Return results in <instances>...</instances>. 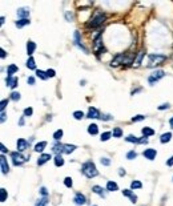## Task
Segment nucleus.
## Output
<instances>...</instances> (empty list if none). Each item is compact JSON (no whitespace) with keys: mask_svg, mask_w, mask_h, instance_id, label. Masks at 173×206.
<instances>
[{"mask_svg":"<svg viewBox=\"0 0 173 206\" xmlns=\"http://www.w3.org/2000/svg\"><path fill=\"white\" fill-rule=\"evenodd\" d=\"M55 165H56V166H63V165H64V160H63L61 156L55 157Z\"/></svg>","mask_w":173,"mask_h":206,"instance_id":"obj_28","label":"nucleus"},{"mask_svg":"<svg viewBox=\"0 0 173 206\" xmlns=\"http://www.w3.org/2000/svg\"><path fill=\"white\" fill-rule=\"evenodd\" d=\"M7 197H8V193H7V190H5V189H2V190H0V201H2V202H5Z\"/></svg>","mask_w":173,"mask_h":206,"instance_id":"obj_30","label":"nucleus"},{"mask_svg":"<svg viewBox=\"0 0 173 206\" xmlns=\"http://www.w3.org/2000/svg\"><path fill=\"white\" fill-rule=\"evenodd\" d=\"M141 186H142V183L140 181H133L131 183V189H141Z\"/></svg>","mask_w":173,"mask_h":206,"instance_id":"obj_35","label":"nucleus"},{"mask_svg":"<svg viewBox=\"0 0 173 206\" xmlns=\"http://www.w3.org/2000/svg\"><path fill=\"white\" fill-rule=\"evenodd\" d=\"M4 57H5V51L2 49V59H4Z\"/></svg>","mask_w":173,"mask_h":206,"instance_id":"obj_59","label":"nucleus"},{"mask_svg":"<svg viewBox=\"0 0 173 206\" xmlns=\"http://www.w3.org/2000/svg\"><path fill=\"white\" fill-rule=\"evenodd\" d=\"M64 185L67 186V187H72V185H73L72 178H71V177H65V179H64Z\"/></svg>","mask_w":173,"mask_h":206,"instance_id":"obj_39","label":"nucleus"},{"mask_svg":"<svg viewBox=\"0 0 173 206\" xmlns=\"http://www.w3.org/2000/svg\"><path fill=\"white\" fill-rule=\"evenodd\" d=\"M73 202H75V205H77V206H81V205H84L87 202V198L81 193H76L75 198H73Z\"/></svg>","mask_w":173,"mask_h":206,"instance_id":"obj_7","label":"nucleus"},{"mask_svg":"<svg viewBox=\"0 0 173 206\" xmlns=\"http://www.w3.org/2000/svg\"><path fill=\"white\" fill-rule=\"evenodd\" d=\"M11 100L19 101L20 100V93H19V92H12V93H11Z\"/></svg>","mask_w":173,"mask_h":206,"instance_id":"obj_36","label":"nucleus"},{"mask_svg":"<svg viewBox=\"0 0 173 206\" xmlns=\"http://www.w3.org/2000/svg\"><path fill=\"white\" fill-rule=\"evenodd\" d=\"M28 83L31 84V85H34V84H35V79H34V77H28Z\"/></svg>","mask_w":173,"mask_h":206,"instance_id":"obj_53","label":"nucleus"},{"mask_svg":"<svg viewBox=\"0 0 173 206\" xmlns=\"http://www.w3.org/2000/svg\"><path fill=\"white\" fill-rule=\"evenodd\" d=\"M119 176H120V177L125 176V169H123V168H120V169H119Z\"/></svg>","mask_w":173,"mask_h":206,"instance_id":"obj_51","label":"nucleus"},{"mask_svg":"<svg viewBox=\"0 0 173 206\" xmlns=\"http://www.w3.org/2000/svg\"><path fill=\"white\" fill-rule=\"evenodd\" d=\"M36 76L40 77L41 80H47V79H48V76H47V72H43V71H40V69H38V71H36Z\"/></svg>","mask_w":173,"mask_h":206,"instance_id":"obj_29","label":"nucleus"},{"mask_svg":"<svg viewBox=\"0 0 173 206\" xmlns=\"http://www.w3.org/2000/svg\"><path fill=\"white\" fill-rule=\"evenodd\" d=\"M136 157H137V153H136L135 150H131V152L127 153V158H128V160H135Z\"/></svg>","mask_w":173,"mask_h":206,"instance_id":"obj_37","label":"nucleus"},{"mask_svg":"<svg viewBox=\"0 0 173 206\" xmlns=\"http://www.w3.org/2000/svg\"><path fill=\"white\" fill-rule=\"evenodd\" d=\"M0 146H2V153H3V154H4L5 152H8V149H7V148H5V146H4V145H3V144H2V145H0Z\"/></svg>","mask_w":173,"mask_h":206,"instance_id":"obj_56","label":"nucleus"},{"mask_svg":"<svg viewBox=\"0 0 173 206\" xmlns=\"http://www.w3.org/2000/svg\"><path fill=\"white\" fill-rule=\"evenodd\" d=\"M47 146V142L45 141H41V142H38V144L35 145V152H38V153H41L44 148Z\"/></svg>","mask_w":173,"mask_h":206,"instance_id":"obj_20","label":"nucleus"},{"mask_svg":"<svg viewBox=\"0 0 173 206\" xmlns=\"http://www.w3.org/2000/svg\"><path fill=\"white\" fill-rule=\"evenodd\" d=\"M88 119H100V112L95 108V106H91L89 110H88Z\"/></svg>","mask_w":173,"mask_h":206,"instance_id":"obj_10","label":"nucleus"},{"mask_svg":"<svg viewBox=\"0 0 173 206\" xmlns=\"http://www.w3.org/2000/svg\"><path fill=\"white\" fill-rule=\"evenodd\" d=\"M112 137V133H111V132H104V133H103L101 134V141H108V140L109 138H111Z\"/></svg>","mask_w":173,"mask_h":206,"instance_id":"obj_32","label":"nucleus"},{"mask_svg":"<svg viewBox=\"0 0 173 206\" xmlns=\"http://www.w3.org/2000/svg\"><path fill=\"white\" fill-rule=\"evenodd\" d=\"M125 140H127L128 142H133V144H139V138H137V137H135V136H128V137L125 138Z\"/></svg>","mask_w":173,"mask_h":206,"instance_id":"obj_38","label":"nucleus"},{"mask_svg":"<svg viewBox=\"0 0 173 206\" xmlns=\"http://www.w3.org/2000/svg\"><path fill=\"white\" fill-rule=\"evenodd\" d=\"M129 198H131V201H132V202H133V204H135V202H136V201H137V197H136V196H135V194H132V196H131Z\"/></svg>","mask_w":173,"mask_h":206,"instance_id":"obj_55","label":"nucleus"},{"mask_svg":"<svg viewBox=\"0 0 173 206\" xmlns=\"http://www.w3.org/2000/svg\"><path fill=\"white\" fill-rule=\"evenodd\" d=\"M5 84H7V87H9V88H16L17 87V84H19V80H17V77H13V76H7V79H5Z\"/></svg>","mask_w":173,"mask_h":206,"instance_id":"obj_6","label":"nucleus"},{"mask_svg":"<svg viewBox=\"0 0 173 206\" xmlns=\"http://www.w3.org/2000/svg\"><path fill=\"white\" fill-rule=\"evenodd\" d=\"M20 125H23L24 124V119H23V117H21V119H20V123H19Z\"/></svg>","mask_w":173,"mask_h":206,"instance_id":"obj_60","label":"nucleus"},{"mask_svg":"<svg viewBox=\"0 0 173 206\" xmlns=\"http://www.w3.org/2000/svg\"><path fill=\"white\" fill-rule=\"evenodd\" d=\"M11 158H12L13 165H16V166H20V165L25 161V158L23 157V154H21L20 152H13V153H11Z\"/></svg>","mask_w":173,"mask_h":206,"instance_id":"obj_5","label":"nucleus"},{"mask_svg":"<svg viewBox=\"0 0 173 206\" xmlns=\"http://www.w3.org/2000/svg\"><path fill=\"white\" fill-rule=\"evenodd\" d=\"M100 162L104 165V166H109V165H111V160H109V158H106V157H104V158H101V160H100Z\"/></svg>","mask_w":173,"mask_h":206,"instance_id":"obj_40","label":"nucleus"},{"mask_svg":"<svg viewBox=\"0 0 173 206\" xmlns=\"http://www.w3.org/2000/svg\"><path fill=\"white\" fill-rule=\"evenodd\" d=\"M47 205H48V197H43L41 200H39L38 204H36V206H47Z\"/></svg>","mask_w":173,"mask_h":206,"instance_id":"obj_31","label":"nucleus"},{"mask_svg":"<svg viewBox=\"0 0 173 206\" xmlns=\"http://www.w3.org/2000/svg\"><path fill=\"white\" fill-rule=\"evenodd\" d=\"M100 119H101V120H104V121H108V120H111V119H112V116H109V115H104V116H101Z\"/></svg>","mask_w":173,"mask_h":206,"instance_id":"obj_49","label":"nucleus"},{"mask_svg":"<svg viewBox=\"0 0 173 206\" xmlns=\"http://www.w3.org/2000/svg\"><path fill=\"white\" fill-rule=\"evenodd\" d=\"M92 192H95L96 194H99V196H101V197H105V190L103 189L101 186H99V185L92 187Z\"/></svg>","mask_w":173,"mask_h":206,"instance_id":"obj_17","label":"nucleus"},{"mask_svg":"<svg viewBox=\"0 0 173 206\" xmlns=\"http://www.w3.org/2000/svg\"><path fill=\"white\" fill-rule=\"evenodd\" d=\"M142 57H144V53H142V52H140V53H139V56H137V60H136V65H137V67H139L140 64H141V60H142Z\"/></svg>","mask_w":173,"mask_h":206,"instance_id":"obj_43","label":"nucleus"},{"mask_svg":"<svg viewBox=\"0 0 173 206\" xmlns=\"http://www.w3.org/2000/svg\"><path fill=\"white\" fill-rule=\"evenodd\" d=\"M7 105H8V100H2V102H0V109H2V112H4Z\"/></svg>","mask_w":173,"mask_h":206,"instance_id":"obj_42","label":"nucleus"},{"mask_svg":"<svg viewBox=\"0 0 173 206\" xmlns=\"http://www.w3.org/2000/svg\"><path fill=\"white\" fill-rule=\"evenodd\" d=\"M132 190L131 189H125V190H123V196H127V197H131L132 196Z\"/></svg>","mask_w":173,"mask_h":206,"instance_id":"obj_45","label":"nucleus"},{"mask_svg":"<svg viewBox=\"0 0 173 206\" xmlns=\"http://www.w3.org/2000/svg\"><path fill=\"white\" fill-rule=\"evenodd\" d=\"M144 119H145V117L142 116V115H137V116L132 117V121H133V123H137V121H142Z\"/></svg>","mask_w":173,"mask_h":206,"instance_id":"obj_41","label":"nucleus"},{"mask_svg":"<svg viewBox=\"0 0 173 206\" xmlns=\"http://www.w3.org/2000/svg\"><path fill=\"white\" fill-rule=\"evenodd\" d=\"M17 71H19V68H17L16 67V65H9V67H8V69H7V73H8V76H12L13 75V73H16Z\"/></svg>","mask_w":173,"mask_h":206,"instance_id":"obj_25","label":"nucleus"},{"mask_svg":"<svg viewBox=\"0 0 173 206\" xmlns=\"http://www.w3.org/2000/svg\"><path fill=\"white\" fill-rule=\"evenodd\" d=\"M104 20H105V15L103 13V12H96V13H95V16L89 20V23H88L87 25H88V27L95 28V27L101 25L103 23H104Z\"/></svg>","mask_w":173,"mask_h":206,"instance_id":"obj_3","label":"nucleus"},{"mask_svg":"<svg viewBox=\"0 0 173 206\" xmlns=\"http://www.w3.org/2000/svg\"><path fill=\"white\" fill-rule=\"evenodd\" d=\"M75 149H76L75 145H69V144L64 145V153H67V154H71L72 152H75Z\"/></svg>","mask_w":173,"mask_h":206,"instance_id":"obj_24","label":"nucleus"},{"mask_svg":"<svg viewBox=\"0 0 173 206\" xmlns=\"http://www.w3.org/2000/svg\"><path fill=\"white\" fill-rule=\"evenodd\" d=\"M169 125H171V128H172V129H173V117H172V119H171V120H169Z\"/></svg>","mask_w":173,"mask_h":206,"instance_id":"obj_58","label":"nucleus"},{"mask_svg":"<svg viewBox=\"0 0 173 206\" xmlns=\"http://www.w3.org/2000/svg\"><path fill=\"white\" fill-rule=\"evenodd\" d=\"M63 137V130L61 129H59V130H56L53 133V138H55V141H59V140H60Z\"/></svg>","mask_w":173,"mask_h":206,"instance_id":"obj_34","label":"nucleus"},{"mask_svg":"<svg viewBox=\"0 0 173 206\" xmlns=\"http://www.w3.org/2000/svg\"><path fill=\"white\" fill-rule=\"evenodd\" d=\"M53 153H56V156H60L61 153H64V145L61 144L53 145Z\"/></svg>","mask_w":173,"mask_h":206,"instance_id":"obj_18","label":"nucleus"},{"mask_svg":"<svg viewBox=\"0 0 173 206\" xmlns=\"http://www.w3.org/2000/svg\"><path fill=\"white\" fill-rule=\"evenodd\" d=\"M27 68H29V69H35V68H36V64H35L34 57H29L28 60H27Z\"/></svg>","mask_w":173,"mask_h":206,"instance_id":"obj_27","label":"nucleus"},{"mask_svg":"<svg viewBox=\"0 0 173 206\" xmlns=\"http://www.w3.org/2000/svg\"><path fill=\"white\" fill-rule=\"evenodd\" d=\"M171 138H172V133H171V132H168V133H164L160 137V142H161V144H165V142L171 141Z\"/></svg>","mask_w":173,"mask_h":206,"instance_id":"obj_19","label":"nucleus"},{"mask_svg":"<svg viewBox=\"0 0 173 206\" xmlns=\"http://www.w3.org/2000/svg\"><path fill=\"white\" fill-rule=\"evenodd\" d=\"M16 13H17V17H20V19H28L29 9L28 8H19L16 11Z\"/></svg>","mask_w":173,"mask_h":206,"instance_id":"obj_13","label":"nucleus"},{"mask_svg":"<svg viewBox=\"0 0 173 206\" xmlns=\"http://www.w3.org/2000/svg\"><path fill=\"white\" fill-rule=\"evenodd\" d=\"M167 60V56L164 55H160V53H150L148 56V67L152 68V67H156V65H160Z\"/></svg>","mask_w":173,"mask_h":206,"instance_id":"obj_2","label":"nucleus"},{"mask_svg":"<svg viewBox=\"0 0 173 206\" xmlns=\"http://www.w3.org/2000/svg\"><path fill=\"white\" fill-rule=\"evenodd\" d=\"M93 51H95V53H97V55L103 51V41H101V39H96V41H95V47H93Z\"/></svg>","mask_w":173,"mask_h":206,"instance_id":"obj_14","label":"nucleus"},{"mask_svg":"<svg viewBox=\"0 0 173 206\" xmlns=\"http://www.w3.org/2000/svg\"><path fill=\"white\" fill-rule=\"evenodd\" d=\"M81 172H83V174L85 176V177H88V178H93V177H96V176L99 174L97 169H96V166H95V164L92 162V161H87L85 164H83Z\"/></svg>","mask_w":173,"mask_h":206,"instance_id":"obj_1","label":"nucleus"},{"mask_svg":"<svg viewBox=\"0 0 173 206\" xmlns=\"http://www.w3.org/2000/svg\"><path fill=\"white\" fill-rule=\"evenodd\" d=\"M65 16H67V19H68V20H72V19H73V15H72V13H69V12L65 13Z\"/></svg>","mask_w":173,"mask_h":206,"instance_id":"obj_54","label":"nucleus"},{"mask_svg":"<svg viewBox=\"0 0 173 206\" xmlns=\"http://www.w3.org/2000/svg\"><path fill=\"white\" fill-rule=\"evenodd\" d=\"M113 137L116 138H120L121 136H123V130H121V128H113V132H112Z\"/></svg>","mask_w":173,"mask_h":206,"instance_id":"obj_26","label":"nucleus"},{"mask_svg":"<svg viewBox=\"0 0 173 206\" xmlns=\"http://www.w3.org/2000/svg\"><path fill=\"white\" fill-rule=\"evenodd\" d=\"M169 108V104H163L159 106V110H164V109H168Z\"/></svg>","mask_w":173,"mask_h":206,"instance_id":"obj_50","label":"nucleus"},{"mask_svg":"<svg viewBox=\"0 0 173 206\" xmlns=\"http://www.w3.org/2000/svg\"><path fill=\"white\" fill-rule=\"evenodd\" d=\"M36 49V44L34 41H28L27 43V53L29 56H32V53H34V51Z\"/></svg>","mask_w":173,"mask_h":206,"instance_id":"obj_16","label":"nucleus"},{"mask_svg":"<svg viewBox=\"0 0 173 206\" xmlns=\"http://www.w3.org/2000/svg\"><path fill=\"white\" fill-rule=\"evenodd\" d=\"M40 194H41V196H44V197H47V194H48V192H47V189L45 187H40Z\"/></svg>","mask_w":173,"mask_h":206,"instance_id":"obj_47","label":"nucleus"},{"mask_svg":"<svg viewBox=\"0 0 173 206\" xmlns=\"http://www.w3.org/2000/svg\"><path fill=\"white\" fill-rule=\"evenodd\" d=\"M28 24H29V19H20L15 23V25H16L17 28H23L24 25H28Z\"/></svg>","mask_w":173,"mask_h":206,"instance_id":"obj_23","label":"nucleus"},{"mask_svg":"<svg viewBox=\"0 0 173 206\" xmlns=\"http://www.w3.org/2000/svg\"><path fill=\"white\" fill-rule=\"evenodd\" d=\"M164 76H165V72H164V71H161V69H159V71H154L152 75L148 77V81H149L150 85H153V84H154V83H157L160 79H163Z\"/></svg>","mask_w":173,"mask_h":206,"instance_id":"obj_4","label":"nucleus"},{"mask_svg":"<svg viewBox=\"0 0 173 206\" xmlns=\"http://www.w3.org/2000/svg\"><path fill=\"white\" fill-rule=\"evenodd\" d=\"M142 154H144V157L146 158V160L152 161V160H154V158H156L157 152H156V149H145L144 152H142Z\"/></svg>","mask_w":173,"mask_h":206,"instance_id":"obj_8","label":"nucleus"},{"mask_svg":"<svg viewBox=\"0 0 173 206\" xmlns=\"http://www.w3.org/2000/svg\"><path fill=\"white\" fill-rule=\"evenodd\" d=\"M51 158H52V156H51L49 153H43L41 156L39 157V160H38V165H44L45 162H48Z\"/></svg>","mask_w":173,"mask_h":206,"instance_id":"obj_11","label":"nucleus"},{"mask_svg":"<svg viewBox=\"0 0 173 206\" xmlns=\"http://www.w3.org/2000/svg\"><path fill=\"white\" fill-rule=\"evenodd\" d=\"M97 132H99V126L96 124H91L89 126H88V133L89 134L95 136V134H97Z\"/></svg>","mask_w":173,"mask_h":206,"instance_id":"obj_21","label":"nucleus"},{"mask_svg":"<svg viewBox=\"0 0 173 206\" xmlns=\"http://www.w3.org/2000/svg\"><path fill=\"white\" fill-rule=\"evenodd\" d=\"M0 120H2V123H4V121H5V113L4 112H2V119H0Z\"/></svg>","mask_w":173,"mask_h":206,"instance_id":"obj_57","label":"nucleus"},{"mask_svg":"<svg viewBox=\"0 0 173 206\" xmlns=\"http://www.w3.org/2000/svg\"><path fill=\"white\" fill-rule=\"evenodd\" d=\"M73 117H75L76 120H81V119H84V113L81 110H76V112H73Z\"/></svg>","mask_w":173,"mask_h":206,"instance_id":"obj_33","label":"nucleus"},{"mask_svg":"<svg viewBox=\"0 0 173 206\" xmlns=\"http://www.w3.org/2000/svg\"><path fill=\"white\" fill-rule=\"evenodd\" d=\"M0 162H2V172L4 173V174H7L9 168H8V162H7V158L4 154H2V157H0Z\"/></svg>","mask_w":173,"mask_h":206,"instance_id":"obj_12","label":"nucleus"},{"mask_svg":"<svg viewBox=\"0 0 173 206\" xmlns=\"http://www.w3.org/2000/svg\"><path fill=\"white\" fill-rule=\"evenodd\" d=\"M117 189H119V186H117L116 182H113V181L106 182V190H108V192H116Z\"/></svg>","mask_w":173,"mask_h":206,"instance_id":"obj_15","label":"nucleus"},{"mask_svg":"<svg viewBox=\"0 0 173 206\" xmlns=\"http://www.w3.org/2000/svg\"><path fill=\"white\" fill-rule=\"evenodd\" d=\"M167 165H168V166H173V156L167 161Z\"/></svg>","mask_w":173,"mask_h":206,"instance_id":"obj_52","label":"nucleus"},{"mask_svg":"<svg viewBox=\"0 0 173 206\" xmlns=\"http://www.w3.org/2000/svg\"><path fill=\"white\" fill-rule=\"evenodd\" d=\"M16 146H17V152H24L25 149L28 148V142L25 141L24 138H19L17 140V142H16Z\"/></svg>","mask_w":173,"mask_h":206,"instance_id":"obj_9","label":"nucleus"},{"mask_svg":"<svg viewBox=\"0 0 173 206\" xmlns=\"http://www.w3.org/2000/svg\"><path fill=\"white\" fill-rule=\"evenodd\" d=\"M32 113H34L32 108H25V109H24V116H25V117H29V116L32 115Z\"/></svg>","mask_w":173,"mask_h":206,"instance_id":"obj_44","label":"nucleus"},{"mask_svg":"<svg viewBox=\"0 0 173 206\" xmlns=\"http://www.w3.org/2000/svg\"><path fill=\"white\" fill-rule=\"evenodd\" d=\"M47 76L48 77H55L56 76V72H55L53 69H48V71H47Z\"/></svg>","mask_w":173,"mask_h":206,"instance_id":"obj_46","label":"nucleus"},{"mask_svg":"<svg viewBox=\"0 0 173 206\" xmlns=\"http://www.w3.org/2000/svg\"><path fill=\"white\" fill-rule=\"evenodd\" d=\"M141 132H142V134H144V137H149V136H153L154 134V130L152 129V128H149V126L142 128Z\"/></svg>","mask_w":173,"mask_h":206,"instance_id":"obj_22","label":"nucleus"},{"mask_svg":"<svg viewBox=\"0 0 173 206\" xmlns=\"http://www.w3.org/2000/svg\"><path fill=\"white\" fill-rule=\"evenodd\" d=\"M148 142V140H146V137H141V138H139V144H146Z\"/></svg>","mask_w":173,"mask_h":206,"instance_id":"obj_48","label":"nucleus"}]
</instances>
